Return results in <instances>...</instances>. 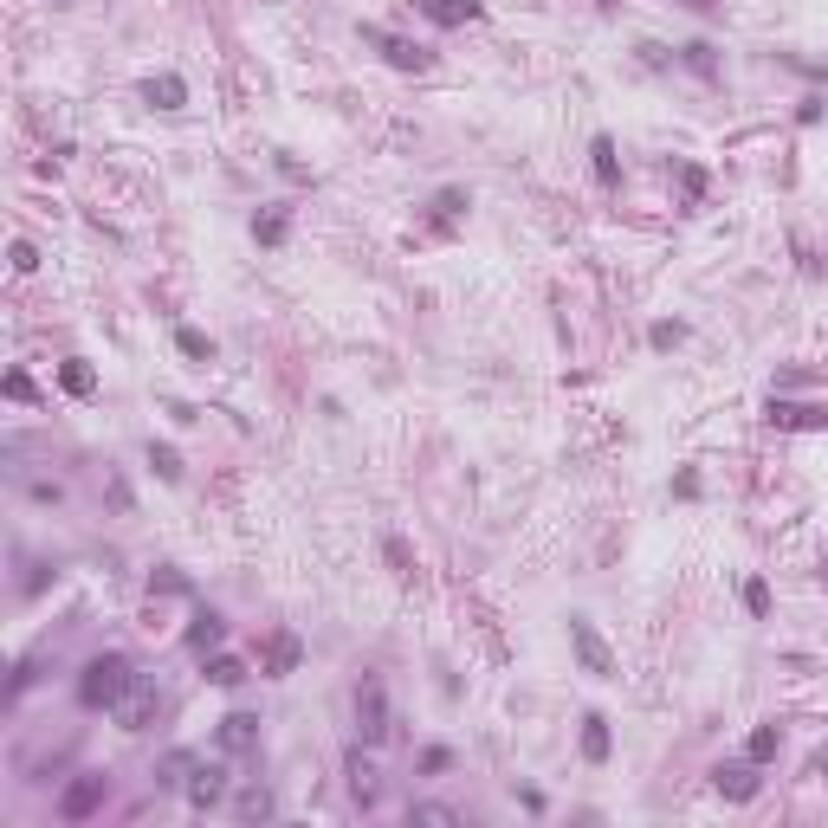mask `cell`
<instances>
[{
    "label": "cell",
    "mask_w": 828,
    "mask_h": 828,
    "mask_svg": "<svg viewBox=\"0 0 828 828\" xmlns=\"http://www.w3.org/2000/svg\"><path fill=\"white\" fill-rule=\"evenodd\" d=\"M104 790H110V783H104V777H78V783H72V790H65V796H59V816H65V822H85V816H98V803H104Z\"/></svg>",
    "instance_id": "6"
},
{
    "label": "cell",
    "mask_w": 828,
    "mask_h": 828,
    "mask_svg": "<svg viewBox=\"0 0 828 828\" xmlns=\"http://www.w3.org/2000/svg\"><path fill=\"white\" fill-rule=\"evenodd\" d=\"M414 7H421L434 26H466V20L486 13V0H414Z\"/></svg>",
    "instance_id": "10"
},
{
    "label": "cell",
    "mask_w": 828,
    "mask_h": 828,
    "mask_svg": "<svg viewBox=\"0 0 828 828\" xmlns=\"http://www.w3.org/2000/svg\"><path fill=\"white\" fill-rule=\"evenodd\" d=\"M143 104H156V110H182V104H188V85H182L175 72L143 78Z\"/></svg>",
    "instance_id": "12"
},
{
    "label": "cell",
    "mask_w": 828,
    "mask_h": 828,
    "mask_svg": "<svg viewBox=\"0 0 828 828\" xmlns=\"http://www.w3.org/2000/svg\"><path fill=\"white\" fill-rule=\"evenodd\" d=\"M272 673H292L298 667V634H272Z\"/></svg>",
    "instance_id": "23"
},
{
    "label": "cell",
    "mask_w": 828,
    "mask_h": 828,
    "mask_svg": "<svg viewBox=\"0 0 828 828\" xmlns=\"http://www.w3.org/2000/svg\"><path fill=\"white\" fill-rule=\"evenodd\" d=\"M214 738H220V751H233V757H253V751H259V719H253V712H227Z\"/></svg>",
    "instance_id": "7"
},
{
    "label": "cell",
    "mask_w": 828,
    "mask_h": 828,
    "mask_svg": "<svg viewBox=\"0 0 828 828\" xmlns=\"http://www.w3.org/2000/svg\"><path fill=\"white\" fill-rule=\"evenodd\" d=\"M175 350L195 356V363H207V356H214V337H207V330H195V324H182V330H175Z\"/></svg>",
    "instance_id": "20"
},
{
    "label": "cell",
    "mask_w": 828,
    "mask_h": 828,
    "mask_svg": "<svg viewBox=\"0 0 828 828\" xmlns=\"http://www.w3.org/2000/svg\"><path fill=\"white\" fill-rule=\"evenodd\" d=\"M686 65H693V72H712V46H686Z\"/></svg>",
    "instance_id": "32"
},
{
    "label": "cell",
    "mask_w": 828,
    "mask_h": 828,
    "mask_svg": "<svg viewBox=\"0 0 828 828\" xmlns=\"http://www.w3.org/2000/svg\"><path fill=\"white\" fill-rule=\"evenodd\" d=\"M130 686H136V667L123 654H98L85 673H78V699H85L91 712H117Z\"/></svg>",
    "instance_id": "1"
},
{
    "label": "cell",
    "mask_w": 828,
    "mask_h": 828,
    "mask_svg": "<svg viewBox=\"0 0 828 828\" xmlns=\"http://www.w3.org/2000/svg\"><path fill=\"white\" fill-rule=\"evenodd\" d=\"M570 647H576V660H583V673H596V680H609V673H615V654L602 647V634H596V621H589V615H570Z\"/></svg>",
    "instance_id": "4"
},
{
    "label": "cell",
    "mask_w": 828,
    "mask_h": 828,
    "mask_svg": "<svg viewBox=\"0 0 828 828\" xmlns=\"http://www.w3.org/2000/svg\"><path fill=\"white\" fill-rule=\"evenodd\" d=\"M712 790L731 796V803H751L757 796V777H751V764H719L712 770Z\"/></svg>",
    "instance_id": "11"
},
{
    "label": "cell",
    "mask_w": 828,
    "mask_h": 828,
    "mask_svg": "<svg viewBox=\"0 0 828 828\" xmlns=\"http://www.w3.org/2000/svg\"><path fill=\"white\" fill-rule=\"evenodd\" d=\"M589 156H596V182H602V188H615V182H621V162H615V143H609V136H596V143H589Z\"/></svg>",
    "instance_id": "18"
},
{
    "label": "cell",
    "mask_w": 828,
    "mask_h": 828,
    "mask_svg": "<svg viewBox=\"0 0 828 828\" xmlns=\"http://www.w3.org/2000/svg\"><path fill=\"white\" fill-rule=\"evenodd\" d=\"M220 641H227V621H220L214 609H201L195 628H188V647H195V654H207V647H220Z\"/></svg>",
    "instance_id": "14"
},
{
    "label": "cell",
    "mask_w": 828,
    "mask_h": 828,
    "mask_svg": "<svg viewBox=\"0 0 828 828\" xmlns=\"http://www.w3.org/2000/svg\"><path fill=\"white\" fill-rule=\"evenodd\" d=\"M408 822H434V828H453L460 816H453L447 803H414V809H408Z\"/></svg>",
    "instance_id": "25"
},
{
    "label": "cell",
    "mask_w": 828,
    "mask_h": 828,
    "mask_svg": "<svg viewBox=\"0 0 828 828\" xmlns=\"http://www.w3.org/2000/svg\"><path fill=\"white\" fill-rule=\"evenodd\" d=\"M583 757H589V764L609 757V719H602V712H589V719H583Z\"/></svg>",
    "instance_id": "16"
},
{
    "label": "cell",
    "mask_w": 828,
    "mask_h": 828,
    "mask_svg": "<svg viewBox=\"0 0 828 828\" xmlns=\"http://www.w3.org/2000/svg\"><path fill=\"white\" fill-rule=\"evenodd\" d=\"M680 195H686V207L706 201V169H699V162H686V169H680Z\"/></svg>",
    "instance_id": "24"
},
{
    "label": "cell",
    "mask_w": 828,
    "mask_h": 828,
    "mask_svg": "<svg viewBox=\"0 0 828 828\" xmlns=\"http://www.w3.org/2000/svg\"><path fill=\"white\" fill-rule=\"evenodd\" d=\"M285 233H292V214H285V207H266V214L253 220V240L259 246H285Z\"/></svg>",
    "instance_id": "15"
},
{
    "label": "cell",
    "mask_w": 828,
    "mask_h": 828,
    "mask_svg": "<svg viewBox=\"0 0 828 828\" xmlns=\"http://www.w3.org/2000/svg\"><path fill=\"white\" fill-rule=\"evenodd\" d=\"M816 777H828V757H816Z\"/></svg>",
    "instance_id": "33"
},
{
    "label": "cell",
    "mask_w": 828,
    "mask_h": 828,
    "mask_svg": "<svg viewBox=\"0 0 828 828\" xmlns=\"http://www.w3.org/2000/svg\"><path fill=\"white\" fill-rule=\"evenodd\" d=\"M350 796H356V803H376V796H382V777H376V764H369V757L363 751H350Z\"/></svg>",
    "instance_id": "13"
},
{
    "label": "cell",
    "mask_w": 828,
    "mask_h": 828,
    "mask_svg": "<svg viewBox=\"0 0 828 828\" xmlns=\"http://www.w3.org/2000/svg\"><path fill=\"white\" fill-rule=\"evenodd\" d=\"M356 731H363V744H382V738H389V693H382V680H363V686H356Z\"/></svg>",
    "instance_id": "3"
},
{
    "label": "cell",
    "mask_w": 828,
    "mask_h": 828,
    "mask_svg": "<svg viewBox=\"0 0 828 828\" xmlns=\"http://www.w3.org/2000/svg\"><path fill=\"white\" fill-rule=\"evenodd\" d=\"M156 712H162L156 680H143V673H136V686L123 693V706H117V725H123V731H149V719H156Z\"/></svg>",
    "instance_id": "5"
},
{
    "label": "cell",
    "mask_w": 828,
    "mask_h": 828,
    "mask_svg": "<svg viewBox=\"0 0 828 828\" xmlns=\"http://www.w3.org/2000/svg\"><path fill=\"white\" fill-rule=\"evenodd\" d=\"M363 39H369V46H376L382 59L395 65V72H427V65H434V52H427V46H414V39H402V33H382V26H363Z\"/></svg>",
    "instance_id": "2"
},
{
    "label": "cell",
    "mask_w": 828,
    "mask_h": 828,
    "mask_svg": "<svg viewBox=\"0 0 828 828\" xmlns=\"http://www.w3.org/2000/svg\"><path fill=\"white\" fill-rule=\"evenodd\" d=\"M686 7H719V0H686Z\"/></svg>",
    "instance_id": "34"
},
{
    "label": "cell",
    "mask_w": 828,
    "mask_h": 828,
    "mask_svg": "<svg viewBox=\"0 0 828 828\" xmlns=\"http://www.w3.org/2000/svg\"><path fill=\"white\" fill-rule=\"evenodd\" d=\"M59 382H65V395H91V389H98L91 363H78V356H72V363H59Z\"/></svg>",
    "instance_id": "22"
},
{
    "label": "cell",
    "mask_w": 828,
    "mask_h": 828,
    "mask_svg": "<svg viewBox=\"0 0 828 828\" xmlns=\"http://www.w3.org/2000/svg\"><path fill=\"white\" fill-rule=\"evenodd\" d=\"M201 673L214 686H240L246 680V660H233V654H214V660H201Z\"/></svg>",
    "instance_id": "17"
},
{
    "label": "cell",
    "mask_w": 828,
    "mask_h": 828,
    "mask_svg": "<svg viewBox=\"0 0 828 828\" xmlns=\"http://www.w3.org/2000/svg\"><path fill=\"white\" fill-rule=\"evenodd\" d=\"M764 421H770V427H828V408H803V402H783V395H770Z\"/></svg>",
    "instance_id": "9"
},
{
    "label": "cell",
    "mask_w": 828,
    "mask_h": 828,
    "mask_svg": "<svg viewBox=\"0 0 828 828\" xmlns=\"http://www.w3.org/2000/svg\"><path fill=\"white\" fill-rule=\"evenodd\" d=\"M777 744H783L777 725H757L751 738H744V757H751V764H770V757H777Z\"/></svg>",
    "instance_id": "19"
},
{
    "label": "cell",
    "mask_w": 828,
    "mask_h": 828,
    "mask_svg": "<svg viewBox=\"0 0 828 828\" xmlns=\"http://www.w3.org/2000/svg\"><path fill=\"white\" fill-rule=\"evenodd\" d=\"M7 395H13V402H33V382H26L20 369H13V376H7Z\"/></svg>",
    "instance_id": "31"
},
{
    "label": "cell",
    "mask_w": 828,
    "mask_h": 828,
    "mask_svg": "<svg viewBox=\"0 0 828 828\" xmlns=\"http://www.w3.org/2000/svg\"><path fill=\"white\" fill-rule=\"evenodd\" d=\"M149 466H156L162 479H182V460H175V447H149Z\"/></svg>",
    "instance_id": "26"
},
{
    "label": "cell",
    "mask_w": 828,
    "mask_h": 828,
    "mask_svg": "<svg viewBox=\"0 0 828 828\" xmlns=\"http://www.w3.org/2000/svg\"><path fill=\"white\" fill-rule=\"evenodd\" d=\"M460 214H466V188H440L434 195V227H453Z\"/></svg>",
    "instance_id": "21"
},
{
    "label": "cell",
    "mask_w": 828,
    "mask_h": 828,
    "mask_svg": "<svg viewBox=\"0 0 828 828\" xmlns=\"http://www.w3.org/2000/svg\"><path fill=\"white\" fill-rule=\"evenodd\" d=\"M182 790H188V803H195V809H214L220 796H227V770H220V764H195Z\"/></svg>",
    "instance_id": "8"
},
{
    "label": "cell",
    "mask_w": 828,
    "mask_h": 828,
    "mask_svg": "<svg viewBox=\"0 0 828 828\" xmlns=\"http://www.w3.org/2000/svg\"><path fill=\"white\" fill-rule=\"evenodd\" d=\"M240 816H246V822L272 816V796H266V790H246V796H240Z\"/></svg>",
    "instance_id": "27"
},
{
    "label": "cell",
    "mask_w": 828,
    "mask_h": 828,
    "mask_svg": "<svg viewBox=\"0 0 828 828\" xmlns=\"http://www.w3.org/2000/svg\"><path fill=\"white\" fill-rule=\"evenodd\" d=\"M7 259H13V272H33V266H39V253H33L26 240H13V253H7Z\"/></svg>",
    "instance_id": "30"
},
{
    "label": "cell",
    "mask_w": 828,
    "mask_h": 828,
    "mask_svg": "<svg viewBox=\"0 0 828 828\" xmlns=\"http://www.w3.org/2000/svg\"><path fill=\"white\" fill-rule=\"evenodd\" d=\"M647 343H654V350H673V343H686V324H654Z\"/></svg>",
    "instance_id": "28"
},
{
    "label": "cell",
    "mask_w": 828,
    "mask_h": 828,
    "mask_svg": "<svg viewBox=\"0 0 828 828\" xmlns=\"http://www.w3.org/2000/svg\"><path fill=\"white\" fill-rule=\"evenodd\" d=\"M744 609H751V615H770V583H757V576H751V583H744Z\"/></svg>",
    "instance_id": "29"
}]
</instances>
